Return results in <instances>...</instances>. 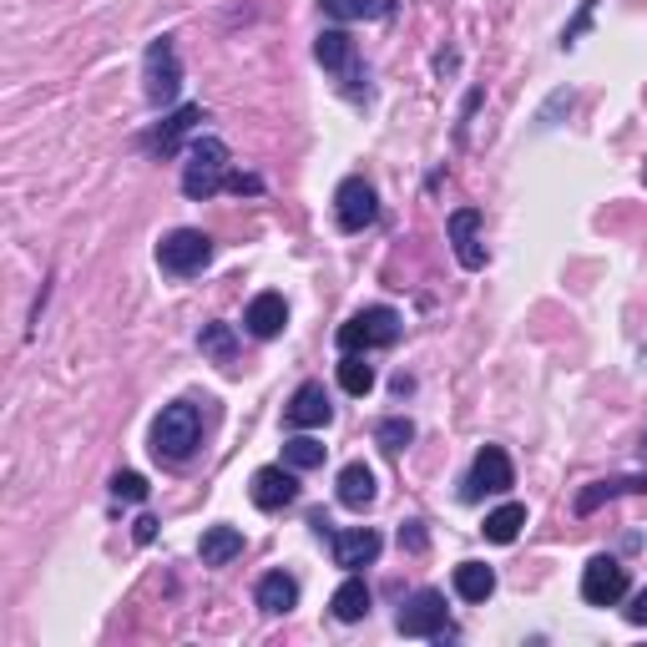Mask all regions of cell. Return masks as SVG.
<instances>
[{
	"label": "cell",
	"instance_id": "obj_22",
	"mask_svg": "<svg viewBox=\"0 0 647 647\" xmlns=\"http://www.w3.org/2000/svg\"><path fill=\"white\" fill-rule=\"evenodd\" d=\"M330 607H334L340 623H364V617H370V587H364V577H354V571H350L344 587L330 597Z\"/></svg>",
	"mask_w": 647,
	"mask_h": 647
},
{
	"label": "cell",
	"instance_id": "obj_29",
	"mask_svg": "<svg viewBox=\"0 0 647 647\" xmlns=\"http://www.w3.org/2000/svg\"><path fill=\"white\" fill-rule=\"evenodd\" d=\"M147 491H153V486H147L137 471L111 476V496H117V501H147Z\"/></svg>",
	"mask_w": 647,
	"mask_h": 647
},
{
	"label": "cell",
	"instance_id": "obj_4",
	"mask_svg": "<svg viewBox=\"0 0 647 647\" xmlns=\"http://www.w3.org/2000/svg\"><path fill=\"white\" fill-rule=\"evenodd\" d=\"M400 314L390 304H370L360 308V314L350 318L340 330V354H360V350H390V344L400 340Z\"/></svg>",
	"mask_w": 647,
	"mask_h": 647
},
{
	"label": "cell",
	"instance_id": "obj_6",
	"mask_svg": "<svg viewBox=\"0 0 647 647\" xmlns=\"http://www.w3.org/2000/svg\"><path fill=\"white\" fill-rule=\"evenodd\" d=\"M395 627L405 637H435V643H445V637H455V627H450L445 617V597L435 592V587H425V592H415L405 607H400Z\"/></svg>",
	"mask_w": 647,
	"mask_h": 647
},
{
	"label": "cell",
	"instance_id": "obj_10",
	"mask_svg": "<svg viewBox=\"0 0 647 647\" xmlns=\"http://www.w3.org/2000/svg\"><path fill=\"white\" fill-rule=\"evenodd\" d=\"M248 496H253V506H258V511H284V506H294L298 501L294 465H264V471H253Z\"/></svg>",
	"mask_w": 647,
	"mask_h": 647
},
{
	"label": "cell",
	"instance_id": "obj_27",
	"mask_svg": "<svg viewBox=\"0 0 647 647\" xmlns=\"http://www.w3.org/2000/svg\"><path fill=\"white\" fill-rule=\"evenodd\" d=\"M198 350L213 354V360H233V330H228V324H203Z\"/></svg>",
	"mask_w": 647,
	"mask_h": 647
},
{
	"label": "cell",
	"instance_id": "obj_30",
	"mask_svg": "<svg viewBox=\"0 0 647 647\" xmlns=\"http://www.w3.org/2000/svg\"><path fill=\"white\" fill-rule=\"evenodd\" d=\"M400 547L425 551V531H420V521H405V527H400Z\"/></svg>",
	"mask_w": 647,
	"mask_h": 647
},
{
	"label": "cell",
	"instance_id": "obj_2",
	"mask_svg": "<svg viewBox=\"0 0 647 647\" xmlns=\"http://www.w3.org/2000/svg\"><path fill=\"white\" fill-rule=\"evenodd\" d=\"M198 435H203V420H198V405H167L163 415L153 420V455L167 465H183L193 450H198Z\"/></svg>",
	"mask_w": 647,
	"mask_h": 647
},
{
	"label": "cell",
	"instance_id": "obj_20",
	"mask_svg": "<svg viewBox=\"0 0 647 647\" xmlns=\"http://www.w3.org/2000/svg\"><path fill=\"white\" fill-rule=\"evenodd\" d=\"M203 567H228L233 557H243V531L238 527H208L198 541Z\"/></svg>",
	"mask_w": 647,
	"mask_h": 647
},
{
	"label": "cell",
	"instance_id": "obj_28",
	"mask_svg": "<svg viewBox=\"0 0 647 647\" xmlns=\"http://www.w3.org/2000/svg\"><path fill=\"white\" fill-rule=\"evenodd\" d=\"M374 435H380L384 450H405L410 440H415V425H410L405 415H390V420H380V430H374Z\"/></svg>",
	"mask_w": 647,
	"mask_h": 647
},
{
	"label": "cell",
	"instance_id": "obj_7",
	"mask_svg": "<svg viewBox=\"0 0 647 647\" xmlns=\"http://www.w3.org/2000/svg\"><path fill=\"white\" fill-rule=\"evenodd\" d=\"M516 486V471L511 461H506V450L501 445H486L481 455H476L471 476L461 481V501H481V496H501Z\"/></svg>",
	"mask_w": 647,
	"mask_h": 647
},
{
	"label": "cell",
	"instance_id": "obj_14",
	"mask_svg": "<svg viewBox=\"0 0 647 647\" xmlns=\"http://www.w3.org/2000/svg\"><path fill=\"white\" fill-rule=\"evenodd\" d=\"M330 415H334V405H330V395H324V384H318V380L298 384V390H294V400H288V410H284V420H288V425H294V430L330 425Z\"/></svg>",
	"mask_w": 647,
	"mask_h": 647
},
{
	"label": "cell",
	"instance_id": "obj_5",
	"mask_svg": "<svg viewBox=\"0 0 647 647\" xmlns=\"http://www.w3.org/2000/svg\"><path fill=\"white\" fill-rule=\"evenodd\" d=\"M157 264L173 278H193L213 264V238L203 228H173L163 243H157Z\"/></svg>",
	"mask_w": 647,
	"mask_h": 647
},
{
	"label": "cell",
	"instance_id": "obj_16",
	"mask_svg": "<svg viewBox=\"0 0 647 647\" xmlns=\"http://www.w3.org/2000/svg\"><path fill=\"white\" fill-rule=\"evenodd\" d=\"M243 324H248L253 340H278L288 324V304L284 294H258L248 308H243Z\"/></svg>",
	"mask_w": 647,
	"mask_h": 647
},
{
	"label": "cell",
	"instance_id": "obj_18",
	"mask_svg": "<svg viewBox=\"0 0 647 647\" xmlns=\"http://www.w3.org/2000/svg\"><path fill=\"white\" fill-rule=\"evenodd\" d=\"M334 486H340V506H350V511H364V506H374V496H380V486H374V471L364 461L344 465Z\"/></svg>",
	"mask_w": 647,
	"mask_h": 647
},
{
	"label": "cell",
	"instance_id": "obj_3",
	"mask_svg": "<svg viewBox=\"0 0 647 647\" xmlns=\"http://www.w3.org/2000/svg\"><path fill=\"white\" fill-rule=\"evenodd\" d=\"M143 91H147V107H173L177 91H183V61H177V46L173 36H157L143 56Z\"/></svg>",
	"mask_w": 647,
	"mask_h": 647
},
{
	"label": "cell",
	"instance_id": "obj_35",
	"mask_svg": "<svg viewBox=\"0 0 647 647\" xmlns=\"http://www.w3.org/2000/svg\"><path fill=\"white\" fill-rule=\"evenodd\" d=\"M643 177H647V173H643Z\"/></svg>",
	"mask_w": 647,
	"mask_h": 647
},
{
	"label": "cell",
	"instance_id": "obj_19",
	"mask_svg": "<svg viewBox=\"0 0 647 647\" xmlns=\"http://www.w3.org/2000/svg\"><path fill=\"white\" fill-rule=\"evenodd\" d=\"M627 491H647V476H607V481H592L577 496V516H592L602 501H617Z\"/></svg>",
	"mask_w": 647,
	"mask_h": 647
},
{
	"label": "cell",
	"instance_id": "obj_12",
	"mask_svg": "<svg viewBox=\"0 0 647 647\" xmlns=\"http://www.w3.org/2000/svg\"><path fill=\"white\" fill-rule=\"evenodd\" d=\"M380 531H370V527H354V531H334L330 537V551H334V567H344V571H360V567H370L374 557H380Z\"/></svg>",
	"mask_w": 647,
	"mask_h": 647
},
{
	"label": "cell",
	"instance_id": "obj_25",
	"mask_svg": "<svg viewBox=\"0 0 647 647\" xmlns=\"http://www.w3.org/2000/svg\"><path fill=\"white\" fill-rule=\"evenodd\" d=\"M284 465H294V471H314V465H324V445L308 435H294L284 445Z\"/></svg>",
	"mask_w": 647,
	"mask_h": 647
},
{
	"label": "cell",
	"instance_id": "obj_31",
	"mask_svg": "<svg viewBox=\"0 0 647 647\" xmlns=\"http://www.w3.org/2000/svg\"><path fill=\"white\" fill-rule=\"evenodd\" d=\"M627 623H633V627H647V587L633 597V607H627Z\"/></svg>",
	"mask_w": 647,
	"mask_h": 647
},
{
	"label": "cell",
	"instance_id": "obj_33",
	"mask_svg": "<svg viewBox=\"0 0 647 647\" xmlns=\"http://www.w3.org/2000/svg\"><path fill=\"white\" fill-rule=\"evenodd\" d=\"M133 537L143 541V547H147V541L157 537V521H153V516H137V531H133Z\"/></svg>",
	"mask_w": 647,
	"mask_h": 647
},
{
	"label": "cell",
	"instance_id": "obj_9",
	"mask_svg": "<svg viewBox=\"0 0 647 647\" xmlns=\"http://www.w3.org/2000/svg\"><path fill=\"white\" fill-rule=\"evenodd\" d=\"M627 592V567L617 557H592L587 561V571H581V602L592 607H612L623 602Z\"/></svg>",
	"mask_w": 647,
	"mask_h": 647
},
{
	"label": "cell",
	"instance_id": "obj_15",
	"mask_svg": "<svg viewBox=\"0 0 647 647\" xmlns=\"http://www.w3.org/2000/svg\"><path fill=\"white\" fill-rule=\"evenodd\" d=\"M198 121H208V111H203L198 101H187V107H177L173 117H163V127H157V133H153V143H147V147H153L157 157H173L177 147L187 143V133H193Z\"/></svg>",
	"mask_w": 647,
	"mask_h": 647
},
{
	"label": "cell",
	"instance_id": "obj_8",
	"mask_svg": "<svg viewBox=\"0 0 647 647\" xmlns=\"http://www.w3.org/2000/svg\"><path fill=\"white\" fill-rule=\"evenodd\" d=\"M334 213H340L344 233H364L380 218V193H374L370 177H344L340 193H334Z\"/></svg>",
	"mask_w": 647,
	"mask_h": 647
},
{
	"label": "cell",
	"instance_id": "obj_1",
	"mask_svg": "<svg viewBox=\"0 0 647 647\" xmlns=\"http://www.w3.org/2000/svg\"><path fill=\"white\" fill-rule=\"evenodd\" d=\"M183 163V193L193 203H208L218 187H228V143L218 137H193Z\"/></svg>",
	"mask_w": 647,
	"mask_h": 647
},
{
	"label": "cell",
	"instance_id": "obj_17",
	"mask_svg": "<svg viewBox=\"0 0 647 647\" xmlns=\"http://www.w3.org/2000/svg\"><path fill=\"white\" fill-rule=\"evenodd\" d=\"M253 602L264 607L268 617H284L298 607V581L288 577V571H268V577H258V592H253Z\"/></svg>",
	"mask_w": 647,
	"mask_h": 647
},
{
	"label": "cell",
	"instance_id": "obj_11",
	"mask_svg": "<svg viewBox=\"0 0 647 647\" xmlns=\"http://www.w3.org/2000/svg\"><path fill=\"white\" fill-rule=\"evenodd\" d=\"M314 56H318V67L334 71V77H340L344 87H354V81L364 77V71H360V51H354V41H350L344 31H318Z\"/></svg>",
	"mask_w": 647,
	"mask_h": 647
},
{
	"label": "cell",
	"instance_id": "obj_24",
	"mask_svg": "<svg viewBox=\"0 0 647 647\" xmlns=\"http://www.w3.org/2000/svg\"><path fill=\"white\" fill-rule=\"evenodd\" d=\"M455 592H461L465 602H486V597L496 592V571L486 567V561H461V567H455Z\"/></svg>",
	"mask_w": 647,
	"mask_h": 647
},
{
	"label": "cell",
	"instance_id": "obj_34",
	"mask_svg": "<svg viewBox=\"0 0 647 647\" xmlns=\"http://www.w3.org/2000/svg\"><path fill=\"white\" fill-rule=\"evenodd\" d=\"M643 455H647V435H643Z\"/></svg>",
	"mask_w": 647,
	"mask_h": 647
},
{
	"label": "cell",
	"instance_id": "obj_21",
	"mask_svg": "<svg viewBox=\"0 0 647 647\" xmlns=\"http://www.w3.org/2000/svg\"><path fill=\"white\" fill-rule=\"evenodd\" d=\"M318 11L330 21H384L395 11V0H318Z\"/></svg>",
	"mask_w": 647,
	"mask_h": 647
},
{
	"label": "cell",
	"instance_id": "obj_13",
	"mask_svg": "<svg viewBox=\"0 0 647 647\" xmlns=\"http://www.w3.org/2000/svg\"><path fill=\"white\" fill-rule=\"evenodd\" d=\"M450 248L461 258V268H486V243H481V213L476 208H461L450 213Z\"/></svg>",
	"mask_w": 647,
	"mask_h": 647
},
{
	"label": "cell",
	"instance_id": "obj_23",
	"mask_svg": "<svg viewBox=\"0 0 647 647\" xmlns=\"http://www.w3.org/2000/svg\"><path fill=\"white\" fill-rule=\"evenodd\" d=\"M521 527H527V506L521 501H511V506H501V511H491L486 516V541H496V547H511L516 537H521Z\"/></svg>",
	"mask_w": 647,
	"mask_h": 647
},
{
	"label": "cell",
	"instance_id": "obj_26",
	"mask_svg": "<svg viewBox=\"0 0 647 647\" xmlns=\"http://www.w3.org/2000/svg\"><path fill=\"white\" fill-rule=\"evenodd\" d=\"M340 384L350 390V395H370V390H374V370L360 360V354H344V360H340Z\"/></svg>",
	"mask_w": 647,
	"mask_h": 647
},
{
	"label": "cell",
	"instance_id": "obj_32",
	"mask_svg": "<svg viewBox=\"0 0 647 647\" xmlns=\"http://www.w3.org/2000/svg\"><path fill=\"white\" fill-rule=\"evenodd\" d=\"M228 193H264L258 177H243V173H228Z\"/></svg>",
	"mask_w": 647,
	"mask_h": 647
}]
</instances>
